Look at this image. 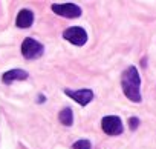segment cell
I'll use <instances>...</instances> for the list:
<instances>
[{
    "label": "cell",
    "mask_w": 156,
    "mask_h": 149,
    "mask_svg": "<svg viewBox=\"0 0 156 149\" xmlns=\"http://www.w3.org/2000/svg\"><path fill=\"white\" fill-rule=\"evenodd\" d=\"M52 11L66 19H76L81 16V8L75 3H54Z\"/></svg>",
    "instance_id": "cell-5"
},
{
    "label": "cell",
    "mask_w": 156,
    "mask_h": 149,
    "mask_svg": "<svg viewBox=\"0 0 156 149\" xmlns=\"http://www.w3.org/2000/svg\"><path fill=\"white\" fill-rule=\"evenodd\" d=\"M28 77H29V76H28L26 71L16 68V69H9L8 72L3 74V76H2V82L6 83V85H9V83H12V82H16V80H26Z\"/></svg>",
    "instance_id": "cell-7"
},
{
    "label": "cell",
    "mask_w": 156,
    "mask_h": 149,
    "mask_svg": "<svg viewBox=\"0 0 156 149\" xmlns=\"http://www.w3.org/2000/svg\"><path fill=\"white\" fill-rule=\"evenodd\" d=\"M63 39L70 42L75 46H83L87 42V32L81 26H72V28H67L63 32Z\"/></svg>",
    "instance_id": "cell-3"
},
{
    "label": "cell",
    "mask_w": 156,
    "mask_h": 149,
    "mask_svg": "<svg viewBox=\"0 0 156 149\" xmlns=\"http://www.w3.org/2000/svg\"><path fill=\"white\" fill-rule=\"evenodd\" d=\"M64 94H66L67 97H70L72 100H75L78 105H81V106L89 105V103L94 100V97H95V94H94L92 89H76V91L64 89Z\"/></svg>",
    "instance_id": "cell-6"
},
{
    "label": "cell",
    "mask_w": 156,
    "mask_h": 149,
    "mask_svg": "<svg viewBox=\"0 0 156 149\" xmlns=\"http://www.w3.org/2000/svg\"><path fill=\"white\" fill-rule=\"evenodd\" d=\"M43 52H44L43 45L40 42H37L35 39L28 37V39L23 40V43H22V54H23V57H26V58H38V57L43 55Z\"/></svg>",
    "instance_id": "cell-2"
},
{
    "label": "cell",
    "mask_w": 156,
    "mask_h": 149,
    "mask_svg": "<svg viewBox=\"0 0 156 149\" xmlns=\"http://www.w3.org/2000/svg\"><path fill=\"white\" fill-rule=\"evenodd\" d=\"M101 128L103 131L107 134V135H119L122 134V121L118 115H106L103 120H101Z\"/></svg>",
    "instance_id": "cell-4"
},
{
    "label": "cell",
    "mask_w": 156,
    "mask_h": 149,
    "mask_svg": "<svg viewBox=\"0 0 156 149\" xmlns=\"http://www.w3.org/2000/svg\"><path fill=\"white\" fill-rule=\"evenodd\" d=\"M72 147L73 149H90L92 146H90V141L89 140H78V141H75L72 144Z\"/></svg>",
    "instance_id": "cell-10"
},
{
    "label": "cell",
    "mask_w": 156,
    "mask_h": 149,
    "mask_svg": "<svg viewBox=\"0 0 156 149\" xmlns=\"http://www.w3.org/2000/svg\"><path fill=\"white\" fill-rule=\"evenodd\" d=\"M32 23H34V13L31 9H22L17 14L16 25L19 28H29V26H32Z\"/></svg>",
    "instance_id": "cell-8"
},
{
    "label": "cell",
    "mask_w": 156,
    "mask_h": 149,
    "mask_svg": "<svg viewBox=\"0 0 156 149\" xmlns=\"http://www.w3.org/2000/svg\"><path fill=\"white\" fill-rule=\"evenodd\" d=\"M121 88L126 97L130 102L139 103L142 100L141 97V77L135 66H129L121 76Z\"/></svg>",
    "instance_id": "cell-1"
},
{
    "label": "cell",
    "mask_w": 156,
    "mask_h": 149,
    "mask_svg": "<svg viewBox=\"0 0 156 149\" xmlns=\"http://www.w3.org/2000/svg\"><path fill=\"white\" fill-rule=\"evenodd\" d=\"M58 120L64 126H72V123H73V112H72V109L70 108H64L63 111H60Z\"/></svg>",
    "instance_id": "cell-9"
},
{
    "label": "cell",
    "mask_w": 156,
    "mask_h": 149,
    "mask_svg": "<svg viewBox=\"0 0 156 149\" xmlns=\"http://www.w3.org/2000/svg\"><path fill=\"white\" fill-rule=\"evenodd\" d=\"M129 126H130L132 131H136L138 126H139V118L138 117H130L129 118Z\"/></svg>",
    "instance_id": "cell-11"
}]
</instances>
